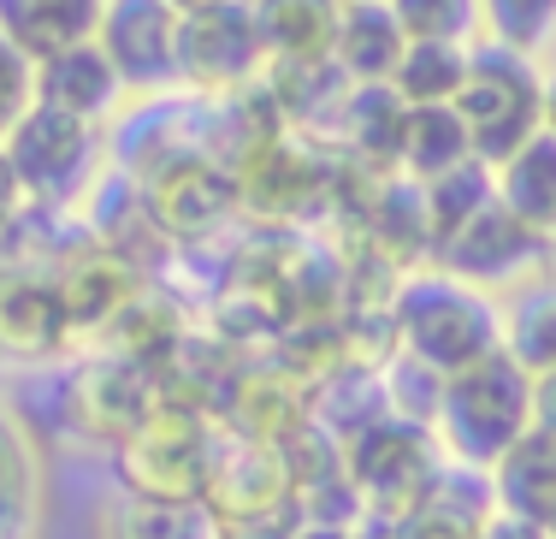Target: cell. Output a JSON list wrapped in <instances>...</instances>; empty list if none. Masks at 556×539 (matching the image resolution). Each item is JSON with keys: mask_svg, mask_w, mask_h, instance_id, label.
Segmentation results:
<instances>
[{"mask_svg": "<svg viewBox=\"0 0 556 539\" xmlns=\"http://www.w3.org/2000/svg\"><path fill=\"white\" fill-rule=\"evenodd\" d=\"M386 321H391L396 356L432 367L439 379L503 350V302L492 291H480V285L456 279V273H444L439 261L432 267H408L396 279Z\"/></svg>", "mask_w": 556, "mask_h": 539, "instance_id": "6da1fadb", "label": "cell"}, {"mask_svg": "<svg viewBox=\"0 0 556 539\" xmlns=\"http://www.w3.org/2000/svg\"><path fill=\"white\" fill-rule=\"evenodd\" d=\"M527 427H533V374L509 350H492L485 362L450 374L432 410L444 456L468 468H492Z\"/></svg>", "mask_w": 556, "mask_h": 539, "instance_id": "7a4b0ae2", "label": "cell"}, {"mask_svg": "<svg viewBox=\"0 0 556 539\" xmlns=\"http://www.w3.org/2000/svg\"><path fill=\"white\" fill-rule=\"evenodd\" d=\"M202 504L214 510L225 539H290L302 528V492H296L290 444L219 433Z\"/></svg>", "mask_w": 556, "mask_h": 539, "instance_id": "3957f363", "label": "cell"}, {"mask_svg": "<svg viewBox=\"0 0 556 539\" xmlns=\"http://www.w3.org/2000/svg\"><path fill=\"white\" fill-rule=\"evenodd\" d=\"M0 154H7L24 202L42 214H65L72 202H89V190L101 184L108 137H101V125L72 120L48 101H30L24 120L0 137Z\"/></svg>", "mask_w": 556, "mask_h": 539, "instance_id": "277c9868", "label": "cell"}, {"mask_svg": "<svg viewBox=\"0 0 556 539\" xmlns=\"http://www.w3.org/2000/svg\"><path fill=\"white\" fill-rule=\"evenodd\" d=\"M468 125V142L480 161H509L533 130H545V65L521 48H503L480 36L468 54V84L450 101Z\"/></svg>", "mask_w": 556, "mask_h": 539, "instance_id": "5b68a950", "label": "cell"}, {"mask_svg": "<svg viewBox=\"0 0 556 539\" xmlns=\"http://www.w3.org/2000/svg\"><path fill=\"white\" fill-rule=\"evenodd\" d=\"M214 451H219L214 415L202 403L161 398V410L113 451L118 492H130V498H202Z\"/></svg>", "mask_w": 556, "mask_h": 539, "instance_id": "8992f818", "label": "cell"}, {"mask_svg": "<svg viewBox=\"0 0 556 539\" xmlns=\"http://www.w3.org/2000/svg\"><path fill=\"white\" fill-rule=\"evenodd\" d=\"M338 451H343V475H350L362 510L379 522L415 510L444 463V444L432 433V421L396 415V410L386 421H374L367 433H355L350 444H338Z\"/></svg>", "mask_w": 556, "mask_h": 539, "instance_id": "52a82bcc", "label": "cell"}, {"mask_svg": "<svg viewBox=\"0 0 556 539\" xmlns=\"http://www.w3.org/2000/svg\"><path fill=\"white\" fill-rule=\"evenodd\" d=\"M137 190H142V208H149V226L161 231L166 243H202L243 214L237 166L214 149L172 154L161 173H149Z\"/></svg>", "mask_w": 556, "mask_h": 539, "instance_id": "ba28073f", "label": "cell"}, {"mask_svg": "<svg viewBox=\"0 0 556 539\" xmlns=\"http://www.w3.org/2000/svg\"><path fill=\"white\" fill-rule=\"evenodd\" d=\"M60 410H65V427L84 444L118 451L142 421L161 410V379L130 356H118V350H96V356H84L65 374Z\"/></svg>", "mask_w": 556, "mask_h": 539, "instance_id": "9c48e42d", "label": "cell"}, {"mask_svg": "<svg viewBox=\"0 0 556 539\" xmlns=\"http://www.w3.org/2000/svg\"><path fill=\"white\" fill-rule=\"evenodd\" d=\"M261 77H267V42H261L249 0H219V7L184 12L178 84L190 96H237Z\"/></svg>", "mask_w": 556, "mask_h": 539, "instance_id": "30bf717a", "label": "cell"}, {"mask_svg": "<svg viewBox=\"0 0 556 539\" xmlns=\"http://www.w3.org/2000/svg\"><path fill=\"white\" fill-rule=\"evenodd\" d=\"M184 12L172 0H101L96 42L118 65L130 96H172L178 84Z\"/></svg>", "mask_w": 556, "mask_h": 539, "instance_id": "8fae6325", "label": "cell"}, {"mask_svg": "<svg viewBox=\"0 0 556 539\" xmlns=\"http://www.w3.org/2000/svg\"><path fill=\"white\" fill-rule=\"evenodd\" d=\"M432 255H439V267L456 273V279L480 285V291H492V297H509V291H521L527 279L545 273L551 243L539 238V231H527L503 202H485L480 214H473L456 238H444Z\"/></svg>", "mask_w": 556, "mask_h": 539, "instance_id": "7c38bea8", "label": "cell"}, {"mask_svg": "<svg viewBox=\"0 0 556 539\" xmlns=\"http://www.w3.org/2000/svg\"><path fill=\"white\" fill-rule=\"evenodd\" d=\"M77 344L60 273L42 261H0V356L7 362H60Z\"/></svg>", "mask_w": 556, "mask_h": 539, "instance_id": "4fadbf2b", "label": "cell"}, {"mask_svg": "<svg viewBox=\"0 0 556 539\" xmlns=\"http://www.w3.org/2000/svg\"><path fill=\"white\" fill-rule=\"evenodd\" d=\"M237 196L261 220H296L332 196V166L302 130H278L237 161Z\"/></svg>", "mask_w": 556, "mask_h": 539, "instance_id": "5bb4252c", "label": "cell"}, {"mask_svg": "<svg viewBox=\"0 0 556 539\" xmlns=\"http://www.w3.org/2000/svg\"><path fill=\"white\" fill-rule=\"evenodd\" d=\"M54 273H60V291H65V309H72L77 338H101V333L118 321V314H125L130 302L142 297L137 261H130L125 249L101 243V238L77 243V255L60 261Z\"/></svg>", "mask_w": 556, "mask_h": 539, "instance_id": "9a60e30c", "label": "cell"}, {"mask_svg": "<svg viewBox=\"0 0 556 539\" xmlns=\"http://www.w3.org/2000/svg\"><path fill=\"white\" fill-rule=\"evenodd\" d=\"M36 101L72 113V120L108 125L130 101V89H125V77H118V65L101 54V42L89 36V42H72V48H60V54H48L36 65Z\"/></svg>", "mask_w": 556, "mask_h": 539, "instance_id": "2e32d148", "label": "cell"}, {"mask_svg": "<svg viewBox=\"0 0 556 539\" xmlns=\"http://www.w3.org/2000/svg\"><path fill=\"white\" fill-rule=\"evenodd\" d=\"M403 130H408V101L391 84H350L338 108V142L367 166V178L403 173Z\"/></svg>", "mask_w": 556, "mask_h": 539, "instance_id": "e0dca14e", "label": "cell"}, {"mask_svg": "<svg viewBox=\"0 0 556 539\" xmlns=\"http://www.w3.org/2000/svg\"><path fill=\"white\" fill-rule=\"evenodd\" d=\"M408 54V30L391 12V0H343L332 65L350 84H391Z\"/></svg>", "mask_w": 556, "mask_h": 539, "instance_id": "ac0fdd59", "label": "cell"}, {"mask_svg": "<svg viewBox=\"0 0 556 539\" xmlns=\"http://www.w3.org/2000/svg\"><path fill=\"white\" fill-rule=\"evenodd\" d=\"M497 173V202L521 220L527 231H539L556 243V130H533L509 161L492 166Z\"/></svg>", "mask_w": 556, "mask_h": 539, "instance_id": "d6986e66", "label": "cell"}, {"mask_svg": "<svg viewBox=\"0 0 556 539\" xmlns=\"http://www.w3.org/2000/svg\"><path fill=\"white\" fill-rule=\"evenodd\" d=\"M267 42V65H314L332 60L343 0H249Z\"/></svg>", "mask_w": 556, "mask_h": 539, "instance_id": "ffe728a7", "label": "cell"}, {"mask_svg": "<svg viewBox=\"0 0 556 539\" xmlns=\"http://www.w3.org/2000/svg\"><path fill=\"white\" fill-rule=\"evenodd\" d=\"M96 18L101 0H0V36L36 65L72 42H89Z\"/></svg>", "mask_w": 556, "mask_h": 539, "instance_id": "44dd1931", "label": "cell"}, {"mask_svg": "<svg viewBox=\"0 0 556 539\" xmlns=\"http://www.w3.org/2000/svg\"><path fill=\"white\" fill-rule=\"evenodd\" d=\"M42 528V451L30 427L0 403V539H36Z\"/></svg>", "mask_w": 556, "mask_h": 539, "instance_id": "7402d4cb", "label": "cell"}, {"mask_svg": "<svg viewBox=\"0 0 556 539\" xmlns=\"http://www.w3.org/2000/svg\"><path fill=\"white\" fill-rule=\"evenodd\" d=\"M485 475H492L497 510H515V516L545 522L556 510V433L527 427L521 439H515L509 451L485 468Z\"/></svg>", "mask_w": 556, "mask_h": 539, "instance_id": "603a6c76", "label": "cell"}, {"mask_svg": "<svg viewBox=\"0 0 556 539\" xmlns=\"http://www.w3.org/2000/svg\"><path fill=\"white\" fill-rule=\"evenodd\" d=\"M101 539H225L202 498H130L118 492Z\"/></svg>", "mask_w": 556, "mask_h": 539, "instance_id": "cb8c5ba5", "label": "cell"}, {"mask_svg": "<svg viewBox=\"0 0 556 539\" xmlns=\"http://www.w3.org/2000/svg\"><path fill=\"white\" fill-rule=\"evenodd\" d=\"M503 350L527 367V374H551L556 367V279H527L521 291L503 302Z\"/></svg>", "mask_w": 556, "mask_h": 539, "instance_id": "d4e9b609", "label": "cell"}, {"mask_svg": "<svg viewBox=\"0 0 556 539\" xmlns=\"http://www.w3.org/2000/svg\"><path fill=\"white\" fill-rule=\"evenodd\" d=\"M420 202H427V231H432V249H439L444 238H456V231L468 226L485 202H497L492 161L473 154V161H462V166H450V173L427 178V184H420Z\"/></svg>", "mask_w": 556, "mask_h": 539, "instance_id": "484cf974", "label": "cell"}, {"mask_svg": "<svg viewBox=\"0 0 556 539\" xmlns=\"http://www.w3.org/2000/svg\"><path fill=\"white\" fill-rule=\"evenodd\" d=\"M468 54L473 42H408L391 89L408 108H450L462 96V84H468Z\"/></svg>", "mask_w": 556, "mask_h": 539, "instance_id": "4316f807", "label": "cell"}, {"mask_svg": "<svg viewBox=\"0 0 556 539\" xmlns=\"http://www.w3.org/2000/svg\"><path fill=\"white\" fill-rule=\"evenodd\" d=\"M473 161L468 125L456 108H408V130H403V178L427 184L450 173V166Z\"/></svg>", "mask_w": 556, "mask_h": 539, "instance_id": "83f0119b", "label": "cell"}, {"mask_svg": "<svg viewBox=\"0 0 556 539\" xmlns=\"http://www.w3.org/2000/svg\"><path fill=\"white\" fill-rule=\"evenodd\" d=\"M480 24L492 42L539 60L556 42V0H480Z\"/></svg>", "mask_w": 556, "mask_h": 539, "instance_id": "f1b7e54d", "label": "cell"}, {"mask_svg": "<svg viewBox=\"0 0 556 539\" xmlns=\"http://www.w3.org/2000/svg\"><path fill=\"white\" fill-rule=\"evenodd\" d=\"M408 42H480V0H391Z\"/></svg>", "mask_w": 556, "mask_h": 539, "instance_id": "f546056e", "label": "cell"}, {"mask_svg": "<svg viewBox=\"0 0 556 539\" xmlns=\"http://www.w3.org/2000/svg\"><path fill=\"white\" fill-rule=\"evenodd\" d=\"M30 101H36V60H24L18 48L0 36V137L24 120Z\"/></svg>", "mask_w": 556, "mask_h": 539, "instance_id": "4dcf8cb0", "label": "cell"}, {"mask_svg": "<svg viewBox=\"0 0 556 539\" xmlns=\"http://www.w3.org/2000/svg\"><path fill=\"white\" fill-rule=\"evenodd\" d=\"M290 539H386L379 516H355V522H302Z\"/></svg>", "mask_w": 556, "mask_h": 539, "instance_id": "1f68e13d", "label": "cell"}, {"mask_svg": "<svg viewBox=\"0 0 556 539\" xmlns=\"http://www.w3.org/2000/svg\"><path fill=\"white\" fill-rule=\"evenodd\" d=\"M473 539H551V528H545V522H533V516H515V510H492Z\"/></svg>", "mask_w": 556, "mask_h": 539, "instance_id": "d6a6232c", "label": "cell"}, {"mask_svg": "<svg viewBox=\"0 0 556 539\" xmlns=\"http://www.w3.org/2000/svg\"><path fill=\"white\" fill-rule=\"evenodd\" d=\"M24 190H18V178H12V166H7V154H0V238H7L12 226H18V214H24Z\"/></svg>", "mask_w": 556, "mask_h": 539, "instance_id": "836d02e7", "label": "cell"}, {"mask_svg": "<svg viewBox=\"0 0 556 539\" xmlns=\"http://www.w3.org/2000/svg\"><path fill=\"white\" fill-rule=\"evenodd\" d=\"M533 427L556 433V367L551 374H533Z\"/></svg>", "mask_w": 556, "mask_h": 539, "instance_id": "e575fe53", "label": "cell"}, {"mask_svg": "<svg viewBox=\"0 0 556 539\" xmlns=\"http://www.w3.org/2000/svg\"><path fill=\"white\" fill-rule=\"evenodd\" d=\"M545 130H556V65H545Z\"/></svg>", "mask_w": 556, "mask_h": 539, "instance_id": "d590c367", "label": "cell"}, {"mask_svg": "<svg viewBox=\"0 0 556 539\" xmlns=\"http://www.w3.org/2000/svg\"><path fill=\"white\" fill-rule=\"evenodd\" d=\"M178 12H202V7H219V0H172Z\"/></svg>", "mask_w": 556, "mask_h": 539, "instance_id": "8d00e7d4", "label": "cell"}, {"mask_svg": "<svg viewBox=\"0 0 556 539\" xmlns=\"http://www.w3.org/2000/svg\"><path fill=\"white\" fill-rule=\"evenodd\" d=\"M545 528H551V539H556V510H551V516H545Z\"/></svg>", "mask_w": 556, "mask_h": 539, "instance_id": "74e56055", "label": "cell"}]
</instances>
